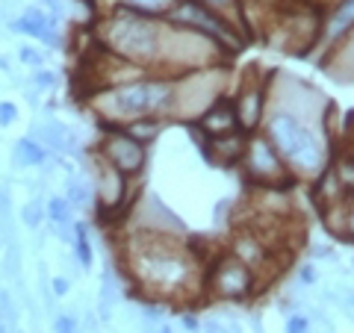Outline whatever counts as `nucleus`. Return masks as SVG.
Listing matches in <instances>:
<instances>
[{
    "label": "nucleus",
    "mask_w": 354,
    "mask_h": 333,
    "mask_svg": "<svg viewBox=\"0 0 354 333\" xmlns=\"http://www.w3.org/2000/svg\"><path fill=\"white\" fill-rule=\"evenodd\" d=\"M33 139L42 142L45 148H54L56 153H62V156L80 153V136L62 121H45V124L33 127Z\"/></svg>",
    "instance_id": "18"
},
{
    "label": "nucleus",
    "mask_w": 354,
    "mask_h": 333,
    "mask_svg": "<svg viewBox=\"0 0 354 333\" xmlns=\"http://www.w3.org/2000/svg\"><path fill=\"white\" fill-rule=\"evenodd\" d=\"M346 242H354V195L349 198V236Z\"/></svg>",
    "instance_id": "36"
},
{
    "label": "nucleus",
    "mask_w": 354,
    "mask_h": 333,
    "mask_svg": "<svg viewBox=\"0 0 354 333\" xmlns=\"http://www.w3.org/2000/svg\"><path fill=\"white\" fill-rule=\"evenodd\" d=\"M183 325H186V328H189V330H198V321H195L192 316H186V319H183Z\"/></svg>",
    "instance_id": "37"
},
{
    "label": "nucleus",
    "mask_w": 354,
    "mask_h": 333,
    "mask_svg": "<svg viewBox=\"0 0 354 333\" xmlns=\"http://www.w3.org/2000/svg\"><path fill=\"white\" fill-rule=\"evenodd\" d=\"M160 333H172V328H160Z\"/></svg>",
    "instance_id": "39"
},
{
    "label": "nucleus",
    "mask_w": 354,
    "mask_h": 333,
    "mask_svg": "<svg viewBox=\"0 0 354 333\" xmlns=\"http://www.w3.org/2000/svg\"><path fill=\"white\" fill-rule=\"evenodd\" d=\"M163 18L148 15L124 3H110L106 12L92 24V42L106 53L156 71L163 45Z\"/></svg>",
    "instance_id": "3"
},
{
    "label": "nucleus",
    "mask_w": 354,
    "mask_h": 333,
    "mask_svg": "<svg viewBox=\"0 0 354 333\" xmlns=\"http://www.w3.org/2000/svg\"><path fill=\"white\" fill-rule=\"evenodd\" d=\"M21 221L27 224L30 230H36L38 224L45 221V207H42L38 201H27V204H24V210H21Z\"/></svg>",
    "instance_id": "28"
},
{
    "label": "nucleus",
    "mask_w": 354,
    "mask_h": 333,
    "mask_svg": "<svg viewBox=\"0 0 354 333\" xmlns=\"http://www.w3.org/2000/svg\"><path fill=\"white\" fill-rule=\"evenodd\" d=\"M68 204L71 207H92V201H95V189H92V183H86V180H71L68 183Z\"/></svg>",
    "instance_id": "27"
},
{
    "label": "nucleus",
    "mask_w": 354,
    "mask_h": 333,
    "mask_svg": "<svg viewBox=\"0 0 354 333\" xmlns=\"http://www.w3.org/2000/svg\"><path fill=\"white\" fill-rule=\"evenodd\" d=\"M228 251L239 262H245V266H248L254 274H257L263 286H266V283H272V278H278L281 269L287 266L283 254H278V248H272V245L266 242L254 227H248V224H242V227L231 236Z\"/></svg>",
    "instance_id": "11"
},
{
    "label": "nucleus",
    "mask_w": 354,
    "mask_h": 333,
    "mask_svg": "<svg viewBox=\"0 0 354 333\" xmlns=\"http://www.w3.org/2000/svg\"><path fill=\"white\" fill-rule=\"evenodd\" d=\"M54 330H56V333H77V319L59 316V319L54 321Z\"/></svg>",
    "instance_id": "31"
},
{
    "label": "nucleus",
    "mask_w": 354,
    "mask_h": 333,
    "mask_svg": "<svg viewBox=\"0 0 354 333\" xmlns=\"http://www.w3.org/2000/svg\"><path fill=\"white\" fill-rule=\"evenodd\" d=\"M231 56L215 38L204 36L189 27L177 24H163V45H160V62H156L154 74H186V71H201V68L213 65H231Z\"/></svg>",
    "instance_id": "5"
},
{
    "label": "nucleus",
    "mask_w": 354,
    "mask_h": 333,
    "mask_svg": "<svg viewBox=\"0 0 354 333\" xmlns=\"http://www.w3.org/2000/svg\"><path fill=\"white\" fill-rule=\"evenodd\" d=\"M298 280L304 283V286H310V283L316 280V271H313L310 262H307V266H301V269H298Z\"/></svg>",
    "instance_id": "34"
},
{
    "label": "nucleus",
    "mask_w": 354,
    "mask_h": 333,
    "mask_svg": "<svg viewBox=\"0 0 354 333\" xmlns=\"http://www.w3.org/2000/svg\"><path fill=\"white\" fill-rule=\"evenodd\" d=\"M231 89V65H213L174 77L169 121L192 124Z\"/></svg>",
    "instance_id": "6"
},
{
    "label": "nucleus",
    "mask_w": 354,
    "mask_h": 333,
    "mask_svg": "<svg viewBox=\"0 0 354 333\" xmlns=\"http://www.w3.org/2000/svg\"><path fill=\"white\" fill-rule=\"evenodd\" d=\"M266 86H269V71L260 74L257 65L245 68L242 74V83L236 95L231 97L233 101V110H236V124H239L242 133H257L263 127L266 119V110H269V95H266Z\"/></svg>",
    "instance_id": "13"
},
{
    "label": "nucleus",
    "mask_w": 354,
    "mask_h": 333,
    "mask_svg": "<svg viewBox=\"0 0 354 333\" xmlns=\"http://www.w3.org/2000/svg\"><path fill=\"white\" fill-rule=\"evenodd\" d=\"M172 92H174V77L145 74L139 80H127L118 86L88 92L83 97V103L97 121L110 127H127L139 119H148V115L169 121Z\"/></svg>",
    "instance_id": "2"
},
{
    "label": "nucleus",
    "mask_w": 354,
    "mask_h": 333,
    "mask_svg": "<svg viewBox=\"0 0 354 333\" xmlns=\"http://www.w3.org/2000/svg\"><path fill=\"white\" fill-rule=\"evenodd\" d=\"M319 65L333 80H354V30H349L331 51H324Z\"/></svg>",
    "instance_id": "19"
},
{
    "label": "nucleus",
    "mask_w": 354,
    "mask_h": 333,
    "mask_svg": "<svg viewBox=\"0 0 354 333\" xmlns=\"http://www.w3.org/2000/svg\"><path fill=\"white\" fill-rule=\"evenodd\" d=\"M160 18L169 24L189 27V30H198L204 36L215 38L228 53H239L245 42H248V36H242L233 24H228L219 12H213L210 6H204L201 0H172Z\"/></svg>",
    "instance_id": "10"
},
{
    "label": "nucleus",
    "mask_w": 354,
    "mask_h": 333,
    "mask_svg": "<svg viewBox=\"0 0 354 333\" xmlns=\"http://www.w3.org/2000/svg\"><path fill=\"white\" fill-rule=\"evenodd\" d=\"M33 83H36V86H54L56 77H54L51 71H45V68H38V71H33Z\"/></svg>",
    "instance_id": "33"
},
{
    "label": "nucleus",
    "mask_w": 354,
    "mask_h": 333,
    "mask_svg": "<svg viewBox=\"0 0 354 333\" xmlns=\"http://www.w3.org/2000/svg\"><path fill=\"white\" fill-rule=\"evenodd\" d=\"M95 151L104 156L110 165H115L121 174L136 180L148 165V145H142L136 136H130L124 127H110L101 124V139H97Z\"/></svg>",
    "instance_id": "12"
},
{
    "label": "nucleus",
    "mask_w": 354,
    "mask_h": 333,
    "mask_svg": "<svg viewBox=\"0 0 354 333\" xmlns=\"http://www.w3.org/2000/svg\"><path fill=\"white\" fill-rule=\"evenodd\" d=\"M18 60H21L24 65H30L33 71L45 65V56H42V51H36V47H21V51H18Z\"/></svg>",
    "instance_id": "29"
},
{
    "label": "nucleus",
    "mask_w": 354,
    "mask_h": 333,
    "mask_svg": "<svg viewBox=\"0 0 354 333\" xmlns=\"http://www.w3.org/2000/svg\"><path fill=\"white\" fill-rule=\"evenodd\" d=\"M266 95H269V110L290 112L295 119H301L307 124H319V127H324L328 110L333 106L316 86H310L307 80H301V77L281 71V68H272L269 71Z\"/></svg>",
    "instance_id": "7"
},
{
    "label": "nucleus",
    "mask_w": 354,
    "mask_h": 333,
    "mask_svg": "<svg viewBox=\"0 0 354 333\" xmlns=\"http://www.w3.org/2000/svg\"><path fill=\"white\" fill-rule=\"evenodd\" d=\"M18 121V106L12 101H0V127H12Z\"/></svg>",
    "instance_id": "30"
},
{
    "label": "nucleus",
    "mask_w": 354,
    "mask_h": 333,
    "mask_svg": "<svg viewBox=\"0 0 354 333\" xmlns=\"http://www.w3.org/2000/svg\"><path fill=\"white\" fill-rule=\"evenodd\" d=\"M260 133H266V139L278 148L283 162L298 180H316L331 165L333 139L319 124H307L281 110H266Z\"/></svg>",
    "instance_id": "4"
},
{
    "label": "nucleus",
    "mask_w": 354,
    "mask_h": 333,
    "mask_svg": "<svg viewBox=\"0 0 354 333\" xmlns=\"http://www.w3.org/2000/svg\"><path fill=\"white\" fill-rule=\"evenodd\" d=\"M242 174L245 183H251L254 189H281L290 192L295 189L301 180L290 171V165L283 162V156L278 153V148L266 139V133H251L248 136V148L242 156Z\"/></svg>",
    "instance_id": "9"
},
{
    "label": "nucleus",
    "mask_w": 354,
    "mask_h": 333,
    "mask_svg": "<svg viewBox=\"0 0 354 333\" xmlns=\"http://www.w3.org/2000/svg\"><path fill=\"white\" fill-rule=\"evenodd\" d=\"M12 160L18 169H36V165L47 162V148L42 142H36L33 136H21V139L12 145Z\"/></svg>",
    "instance_id": "22"
},
{
    "label": "nucleus",
    "mask_w": 354,
    "mask_h": 333,
    "mask_svg": "<svg viewBox=\"0 0 354 333\" xmlns=\"http://www.w3.org/2000/svg\"><path fill=\"white\" fill-rule=\"evenodd\" d=\"M192 124H198V130L204 136H222V133H231V130H239V124H236V110H233V101H231V95H224L219 97L210 110H206L198 121H192Z\"/></svg>",
    "instance_id": "20"
},
{
    "label": "nucleus",
    "mask_w": 354,
    "mask_h": 333,
    "mask_svg": "<svg viewBox=\"0 0 354 333\" xmlns=\"http://www.w3.org/2000/svg\"><path fill=\"white\" fill-rule=\"evenodd\" d=\"M71 210H74V207L68 204V198H59V195H54V198L45 204V219H51L59 230L68 233V230H71V224H74Z\"/></svg>",
    "instance_id": "24"
},
{
    "label": "nucleus",
    "mask_w": 354,
    "mask_h": 333,
    "mask_svg": "<svg viewBox=\"0 0 354 333\" xmlns=\"http://www.w3.org/2000/svg\"><path fill=\"white\" fill-rule=\"evenodd\" d=\"M349 198H351V195L342 189V183H340L337 174H333L331 165L319 174L316 180H313V201H316L319 212L331 210V207H340V204H349Z\"/></svg>",
    "instance_id": "21"
},
{
    "label": "nucleus",
    "mask_w": 354,
    "mask_h": 333,
    "mask_svg": "<svg viewBox=\"0 0 354 333\" xmlns=\"http://www.w3.org/2000/svg\"><path fill=\"white\" fill-rule=\"evenodd\" d=\"M201 3L210 6L213 12H219L224 21L233 24L242 36H251V33H248V21H245V6H242V0H201Z\"/></svg>",
    "instance_id": "23"
},
{
    "label": "nucleus",
    "mask_w": 354,
    "mask_h": 333,
    "mask_svg": "<svg viewBox=\"0 0 354 333\" xmlns=\"http://www.w3.org/2000/svg\"><path fill=\"white\" fill-rule=\"evenodd\" d=\"M260 289V278L231 251L215 254L204 266V298L210 301H251Z\"/></svg>",
    "instance_id": "8"
},
{
    "label": "nucleus",
    "mask_w": 354,
    "mask_h": 333,
    "mask_svg": "<svg viewBox=\"0 0 354 333\" xmlns=\"http://www.w3.org/2000/svg\"><path fill=\"white\" fill-rule=\"evenodd\" d=\"M88 162H92V189L97 210L106 215H121L130 207V177L106 162L95 148L88 153Z\"/></svg>",
    "instance_id": "14"
},
{
    "label": "nucleus",
    "mask_w": 354,
    "mask_h": 333,
    "mask_svg": "<svg viewBox=\"0 0 354 333\" xmlns=\"http://www.w3.org/2000/svg\"><path fill=\"white\" fill-rule=\"evenodd\" d=\"M71 242H74V254L80 260L83 269H92L95 262V251H92V239H88V227L83 221H74L71 224Z\"/></svg>",
    "instance_id": "25"
},
{
    "label": "nucleus",
    "mask_w": 354,
    "mask_h": 333,
    "mask_svg": "<svg viewBox=\"0 0 354 333\" xmlns=\"http://www.w3.org/2000/svg\"><path fill=\"white\" fill-rule=\"evenodd\" d=\"M124 278L148 301L189 304L204 298V260L192 242L165 230H133L118 248Z\"/></svg>",
    "instance_id": "1"
},
{
    "label": "nucleus",
    "mask_w": 354,
    "mask_h": 333,
    "mask_svg": "<svg viewBox=\"0 0 354 333\" xmlns=\"http://www.w3.org/2000/svg\"><path fill=\"white\" fill-rule=\"evenodd\" d=\"M163 119H156V115H148V119H139V121H133V124H127L124 130L130 133V136H136L142 145H151L156 136H160V130H163Z\"/></svg>",
    "instance_id": "26"
},
{
    "label": "nucleus",
    "mask_w": 354,
    "mask_h": 333,
    "mask_svg": "<svg viewBox=\"0 0 354 333\" xmlns=\"http://www.w3.org/2000/svg\"><path fill=\"white\" fill-rule=\"evenodd\" d=\"M68 289H71V286H68L65 278H54V295L62 298V295H68Z\"/></svg>",
    "instance_id": "35"
},
{
    "label": "nucleus",
    "mask_w": 354,
    "mask_h": 333,
    "mask_svg": "<svg viewBox=\"0 0 354 333\" xmlns=\"http://www.w3.org/2000/svg\"><path fill=\"white\" fill-rule=\"evenodd\" d=\"M333 3H337V0H319V9L322 6H333Z\"/></svg>",
    "instance_id": "38"
},
{
    "label": "nucleus",
    "mask_w": 354,
    "mask_h": 333,
    "mask_svg": "<svg viewBox=\"0 0 354 333\" xmlns=\"http://www.w3.org/2000/svg\"><path fill=\"white\" fill-rule=\"evenodd\" d=\"M56 27H59V24H56V18H54V15H47L45 9H38V6L24 9V12L12 21V30H15V33L30 36V38H36V42L51 45V47L59 42Z\"/></svg>",
    "instance_id": "17"
},
{
    "label": "nucleus",
    "mask_w": 354,
    "mask_h": 333,
    "mask_svg": "<svg viewBox=\"0 0 354 333\" xmlns=\"http://www.w3.org/2000/svg\"><path fill=\"white\" fill-rule=\"evenodd\" d=\"M245 148H248V133L231 130V133H222V136H206V142L201 145V153L210 165L233 169V165L242 162Z\"/></svg>",
    "instance_id": "15"
},
{
    "label": "nucleus",
    "mask_w": 354,
    "mask_h": 333,
    "mask_svg": "<svg viewBox=\"0 0 354 333\" xmlns=\"http://www.w3.org/2000/svg\"><path fill=\"white\" fill-rule=\"evenodd\" d=\"M349 30H354V0H337V3L328 6V12L322 15L319 47L322 51H331Z\"/></svg>",
    "instance_id": "16"
},
{
    "label": "nucleus",
    "mask_w": 354,
    "mask_h": 333,
    "mask_svg": "<svg viewBox=\"0 0 354 333\" xmlns=\"http://www.w3.org/2000/svg\"><path fill=\"white\" fill-rule=\"evenodd\" d=\"M310 330V321L304 316H290L287 321V333H307Z\"/></svg>",
    "instance_id": "32"
}]
</instances>
